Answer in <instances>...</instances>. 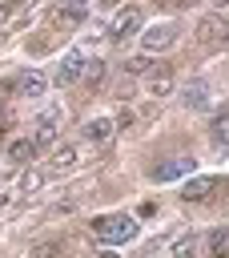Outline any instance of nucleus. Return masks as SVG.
Returning <instances> with one entry per match:
<instances>
[{
    "label": "nucleus",
    "mask_w": 229,
    "mask_h": 258,
    "mask_svg": "<svg viewBox=\"0 0 229 258\" xmlns=\"http://www.w3.org/2000/svg\"><path fill=\"white\" fill-rule=\"evenodd\" d=\"M173 4H177V8H185V4H189V0H173Z\"/></svg>",
    "instance_id": "24"
},
{
    "label": "nucleus",
    "mask_w": 229,
    "mask_h": 258,
    "mask_svg": "<svg viewBox=\"0 0 229 258\" xmlns=\"http://www.w3.org/2000/svg\"><path fill=\"white\" fill-rule=\"evenodd\" d=\"M217 185H221V181H217V177H209V173H205V177H189V181H185V189H181V198H185V202H209Z\"/></svg>",
    "instance_id": "7"
},
{
    "label": "nucleus",
    "mask_w": 229,
    "mask_h": 258,
    "mask_svg": "<svg viewBox=\"0 0 229 258\" xmlns=\"http://www.w3.org/2000/svg\"><path fill=\"white\" fill-rule=\"evenodd\" d=\"M72 165H76V149H72V145H56L52 157H48V169H52V173H64V169H72Z\"/></svg>",
    "instance_id": "10"
},
{
    "label": "nucleus",
    "mask_w": 229,
    "mask_h": 258,
    "mask_svg": "<svg viewBox=\"0 0 229 258\" xmlns=\"http://www.w3.org/2000/svg\"><path fill=\"white\" fill-rule=\"evenodd\" d=\"M40 181H44V177L32 169V173H24V177H20V189H24V194H32V189H40Z\"/></svg>",
    "instance_id": "18"
},
{
    "label": "nucleus",
    "mask_w": 229,
    "mask_h": 258,
    "mask_svg": "<svg viewBox=\"0 0 229 258\" xmlns=\"http://www.w3.org/2000/svg\"><path fill=\"white\" fill-rule=\"evenodd\" d=\"M84 52L80 48H68L64 52V60L56 64V85H72V81H80V73H84Z\"/></svg>",
    "instance_id": "3"
},
{
    "label": "nucleus",
    "mask_w": 229,
    "mask_h": 258,
    "mask_svg": "<svg viewBox=\"0 0 229 258\" xmlns=\"http://www.w3.org/2000/svg\"><path fill=\"white\" fill-rule=\"evenodd\" d=\"M32 149H36V145H32V137L12 141V145H8V161H28V157H32Z\"/></svg>",
    "instance_id": "13"
},
{
    "label": "nucleus",
    "mask_w": 229,
    "mask_h": 258,
    "mask_svg": "<svg viewBox=\"0 0 229 258\" xmlns=\"http://www.w3.org/2000/svg\"><path fill=\"white\" fill-rule=\"evenodd\" d=\"M92 234L104 246L133 242L137 238V218H129V214H100V218H92Z\"/></svg>",
    "instance_id": "1"
},
{
    "label": "nucleus",
    "mask_w": 229,
    "mask_h": 258,
    "mask_svg": "<svg viewBox=\"0 0 229 258\" xmlns=\"http://www.w3.org/2000/svg\"><path fill=\"white\" fill-rule=\"evenodd\" d=\"M84 137H88L92 145H104V141L112 137V121H108V117H92V121H84Z\"/></svg>",
    "instance_id": "9"
},
{
    "label": "nucleus",
    "mask_w": 229,
    "mask_h": 258,
    "mask_svg": "<svg viewBox=\"0 0 229 258\" xmlns=\"http://www.w3.org/2000/svg\"><path fill=\"white\" fill-rule=\"evenodd\" d=\"M4 125H8V117H4V109H0V133H4Z\"/></svg>",
    "instance_id": "22"
},
{
    "label": "nucleus",
    "mask_w": 229,
    "mask_h": 258,
    "mask_svg": "<svg viewBox=\"0 0 229 258\" xmlns=\"http://www.w3.org/2000/svg\"><path fill=\"white\" fill-rule=\"evenodd\" d=\"M185 105H189V109H205V105H209V85H205V81H193V85L185 89Z\"/></svg>",
    "instance_id": "11"
},
{
    "label": "nucleus",
    "mask_w": 229,
    "mask_h": 258,
    "mask_svg": "<svg viewBox=\"0 0 229 258\" xmlns=\"http://www.w3.org/2000/svg\"><path fill=\"white\" fill-rule=\"evenodd\" d=\"M209 4H217V8H225V4H229V0H209Z\"/></svg>",
    "instance_id": "23"
},
{
    "label": "nucleus",
    "mask_w": 229,
    "mask_h": 258,
    "mask_svg": "<svg viewBox=\"0 0 229 258\" xmlns=\"http://www.w3.org/2000/svg\"><path fill=\"white\" fill-rule=\"evenodd\" d=\"M8 89H12V93H20V97H44L48 77H44V73H24V77L8 81Z\"/></svg>",
    "instance_id": "6"
},
{
    "label": "nucleus",
    "mask_w": 229,
    "mask_h": 258,
    "mask_svg": "<svg viewBox=\"0 0 229 258\" xmlns=\"http://www.w3.org/2000/svg\"><path fill=\"white\" fill-rule=\"evenodd\" d=\"M8 8H12V0H0V12H8Z\"/></svg>",
    "instance_id": "21"
},
{
    "label": "nucleus",
    "mask_w": 229,
    "mask_h": 258,
    "mask_svg": "<svg viewBox=\"0 0 229 258\" xmlns=\"http://www.w3.org/2000/svg\"><path fill=\"white\" fill-rule=\"evenodd\" d=\"M173 40H177V28H173V24H153V28L141 36L145 52H161V48H169Z\"/></svg>",
    "instance_id": "5"
},
{
    "label": "nucleus",
    "mask_w": 229,
    "mask_h": 258,
    "mask_svg": "<svg viewBox=\"0 0 229 258\" xmlns=\"http://www.w3.org/2000/svg\"><path fill=\"white\" fill-rule=\"evenodd\" d=\"M141 8H121L117 16H112V24H108V36L112 40H129V36H137L141 32Z\"/></svg>",
    "instance_id": "2"
},
{
    "label": "nucleus",
    "mask_w": 229,
    "mask_h": 258,
    "mask_svg": "<svg viewBox=\"0 0 229 258\" xmlns=\"http://www.w3.org/2000/svg\"><path fill=\"white\" fill-rule=\"evenodd\" d=\"M56 254V242H44V246H32V258H52Z\"/></svg>",
    "instance_id": "20"
},
{
    "label": "nucleus",
    "mask_w": 229,
    "mask_h": 258,
    "mask_svg": "<svg viewBox=\"0 0 229 258\" xmlns=\"http://www.w3.org/2000/svg\"><path fill=\"white\" fill-rule=\"evenodd\" d=\"M84 73H88V81H100V77H104V60H100V56L84 60Z\"/></svg>",
    "instance_id": "17"
},
{
    "label": "nucleus",
    "mask_w": 229,
    "mask_h": 258,
    "mask_svg": "<svg viewBox=\"0 0 229 258\" xmlns=\"http://www.w3.org/2000/svg\"><path fill=\"white\" fill-rule=\"evenodd\" d=\"M189 173H193V157H173V161L153 169V181H177V177H189Z\"/></svg>",
    "instance_id": "8"
},
{
    "label": "nucleus",
    "mask_w": 229,
    "mask_h": 258,
    "mask_svg": "<svg viewBox=\"0 0 229 258\" xmlns=\"http://www.w3.org/2000/svg\"><path fill=\"white\" fill-rule=\"evenodd\" d=\"M193 254H197V238L193 234H185V238L173 242V258H193Z\"/></svg>",
    "instance_id": "14"
},
{
    "label": "nucleus",
    "mask_w": 229,
    "mask_h": 258,
    "mask_svg": "<svg viewBox=\"0 0 229 258\" xmlns=\"http://www.w3.org/2000/svg\"><path fill=\"white\" fill-rule=\"evenodd\" d=\"M125 69H129V73H149V56H133Z\"/></svg>",
    "instance_id": "19"
},
{
    "label": "nucleus",
    "mask_w": 229,
    "mask_h": 258,
    "mask_svg": "<svg viewBox=\"0 0 229 258\" xmlns=\"http://www.w3.org/2000/svg\"><path fill=\"white\" fill-rule=\"evenodd\" d=\"M60 12H64L68 20H84V16H88V0H72V4L60 8Z\"/></svg>",
    "instance_id": "16"
},
{
    "label": "nucleus",
    "mask_w": 229,
    "mask_h": 258,
    "mask_svg": "<svg viewBox=\"0 0 229 258\" xmlns=\"http://www.w3.org/2000/svg\"><path fill=\"white\" fill-rule=\"evenodd\" d=\"M225 40H229V36H225Z\"/></svg>",
    "instance_id": "25"
},
{
    "label": "nucleus",
    "mask_w": 229,
    "mask_h": 258,
    "mask_svg": "<svg viewBox=\"0 0 229 258\" xmlns=\"http://www.w3.org/2000/svg\"><path fill=\"white\" fill-rule=\"evenodd\" d=\"M209 258H229V230L209 234Z\"/></svg>",
    "instance_id": "12"
},
{
    "label": "nucleus",
    "mask_w": 229,
    "mask_h": 258,
    "mask_svg": "<svg viewBox=\"0 0 229 258\" xmlns=\"http://www.w3.org/2000/svg\"><path fill=\"white\" fill-rule=\"evenodd\" d=\"M56 121H60V109H56V105L40 113V121L32 125V129H36V133H32V145H36V149H40V145H52V141H56Z\"/></svg>",
    "instance_id": "4"
},
{
    "label": "nucleus",
    "mask_w": 229,
    "mask_h": 258,
    "mask_svg": "<svg viewBox=\"0 0 229 258\" xmlns=\"http://www.w3.org/2000/svg\"><path fill=\"white\" fill-rule=\"evenodd\" d=\"M169 89H173V77H169V73H161V77L149 81V93H153V97H165Z\"/></svg>",
    "instance_id": "15"
}]
</instances>
